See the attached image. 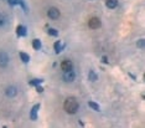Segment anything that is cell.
I'll return each mask as SVG.
<instances>
[{"mask_svg": "<svg viewBox=\"0 0 145 128\" xmlns=\"http://www.w3.org/2000/svg\"><path fill=\"white\" fill-rule=\"evenodd\" d=\"M78 107H80V104H78V101L76 100L74 97H68L67 100L65 101L63 108H65V111H66L67 113L74 114V113L78 111Z\"/></svg>", "mask_w": 145, "mask_h": 128, "instance_id": "6da1fadb", "label": "cell"}, {"mask_svg": "<svg viewBox=\"0 0 145 128\" xmlns=\"http://www.w3.org/2000/svg\"><path fill=\"white\" fill-rule=\"evenodd\" d=\"M101 25H102V22L98 18H92V19H89V21H88V26H89L91 29H93V30L99 29Z\"/></svg>", "mask_w": 145, "mask_h": 128, "instance_id": "7a4b0ae2", "label": "cell"}, {"mask_svg": "<svg viewBox=\"0 0 145 128\" xmlns=\"http://www.w3.org/2000/svg\"><path fill=\"white\" fill-rule=\"evenodd\" d=\"M61 68H62V71H63V72H66V71H72V70H73V62H72L71 60L62 61Z\"/></svg>", "mask_w": 145, "mask_h": 128, "instance_id": "3957f363", "label": "cell"}, {"mask_svg": "<svg viewBox=\"0 0 145 128\" xmlns=\"http://www.w3.org/2000/svg\"><path fill=\"white\" fill-rule=\"evenodd\" d=\"M40 108H41L40 103L35 104V106L31 108V111H30V119L31 121H36V119H37V113H39V111H40Z\"/></svg>", "mask_w": 145, "mask_h": 128, "instance_id": "277c9868", "label": "cell"}, {"mask_svg": "<svg viewBox=\"0 0 145 128\" xmlns=\"http://www.w3.org/2000/svg\"><path fill=\"white\" fill-rule=\"evenodd\" d=\"M47 15H48V18L50 19H58L60 18V10H58L57 8H50L48 9V11H47Z\"/></svg>", "mask_w": 145, "mask_h": 128, "instance_id": "5b68a950", "label": "cell"}, {"mask_svg": "<svg viewBox=\"0 0 145 128\" xmlns=\"http://www.w3.org/2000/svg\"><path fill=\"white\" fill-rule=\"evenodd\" d=\"M74 78H76V75H74L73 70H72V71H66V72H63V80H65L66 82H73Z\"/></svg>", "mask_w": 145, "mask_h": 128, "instance_id": "8992f818", "label": "cell"}, {"mask_svg": "<svg viewBox=\"0 0 145 128\" xmlns=\"http://www.w3.org/2000/svg\"><path fill=\"white\" fill-rule=\"evenodd\" d=\"M5 95L8 97H15L16 95H18V90H16V87H14V86H9L5 90Z\"/></svg>", "mask_w": 145, "mask_h": 128, "instance_id": "52a82bcc", "label": "cell"}, {"mask_svg": "<svg viewBox=\"0 0 145 128\" xmlns=\"http://www.w3.org/2000/svg\"><path fill=\"white\" fill-rule=\"evenodd\" d=\"M9 62V56L6 52H0V66L5 67Z\"/></svg>", "mask_w": 145, "mask_h": 128, "instance_id": "ba28073f", "label": "cell"}, {"mask_svg": "<svg viewBox=\"0 0 145 128\" xmlns=\"http://www.w3.org/2000/svg\"><path fill=\"white\" fill-rule=\"evenodd\" d=\"M27 34V30H26V28L24 25H19L18 28H16V35L19 36V37H24Z\"/></svg>", "mask_w": 145, "mask_h": 128, "instance_id": "9c48e42d", "label": "cell"}, {"mask_svg": "<svg viewBox=\"0 0 145 128\" xmlns=\"http://www.w3.org/2000/svg\"><path fill=\"white\" fill-rule=\"evenodd\" d=\"M66 47V45L65 44H62V41H56L55 42V45H54V49H55V52L56 54H60V52L63 51V49Z\"/></svg>", "mask_w": 145, "mask_h": 128, "instance_id": "30bf717a", "label": "cell"}, {"mask_svg": "<svg viewBox=\"0 0 145 128\" xmlns=\"http://www.w3.org/2000/svg\"><path fill=\"white\" fill-rule=\"evenodd\" d=\"M105 5L109 9H115L118 6V0H105Z\"/></svg>", "mask_w": 145, "mask_h": 128, "instance_id": "8fae6325", "label": "cell"}, {"mask_svg": "<svg viewBox=\"0 0 145 128\" xmlns=\"http://www.w3.org/2000/svg\"><path fill=\"white\" fill-rule=\"evenodd\" d=\"M20 58H21V61L24 62V64H29V62H30V56H29L27 54H26V52H20Z\"/></svg>", "mask_w": 145, "mask_h": 128, "instance_id": "7c38bea8", "label": "cell"}, {"mask_svg": "<svg viewBox=\"0 0 145 128\" xmlns=\"http://www.w3.org/2000/svg\"><path fill=\"white\" fill-rule=\"evenodd\" d=\"M88 106H89L92 110H94V111H97V112H99L101 111V107H99V104L98 103H95L94 101H89V102H88Z\"/></svg>", "mask_w": 145, "mask_h": 128, "instance_id": "4fadbf2b", "label": "cell"}, {"mask_svg": "<svg viewBox=\"0 0 145 128\" xmlns=\"http://www.w3.org/2000/svg\"><path fill=\"white\" fill-rule=\"evenodd\" d=\"M97 78H98V76H97V74H95V71L91 70L89 74H88V80L92 81V82H94V81H97Z\"/></svg>", "mask_w": 145, "mask_h": 128, "instance_id": "5bb4252c", "label": "cell"}, {"mask_svg": "<svg viewBox=\"0 0 145 128\" xmlns=\"http://www.w3.org/2000/svg\"><path fill=\"white\" fill-rule=\"evenodd\" d=\"M42 82H44L42 78H34V80L29 81V85H30V86H37V85H41Z\"/></svg>", "mask_w": 145, "mask_h": 128, "instance_id": "9a60e30c", "label": "cell"}, {"mask_svg": "<svg viewBox=\"0 0 145 128\" xmlns=\"http://www.w3.org/2000/svg\"><path fill=\"white\" fill-rule=\"evenodd\" d=\"M32 47H34L35 50H40L41 49V41L39 40V39H35V40L32 41Z\"/></svg>", "mask_w": 145, "mask_h": 128, "instance_id": "2e32d148", "label": "cell"}, {"mask_svg": "<svg viewBox=\"0 0 145 128\" xmlns=\"http://www.w3.org/2000/svg\"><path fill=\"white\" fill-rule=\"evenodd\" d=\"M18 4L21 6V8H22V10H24L25 12H27V10H29V9H27V5H26L25 0H18Z\"/></svg>", "mask_w": 145, "mask_h": 128, "instance_id": "e0dca14e", "label": "cell"}, {"mask_svg": "<svg viewBox=\"0 0 145 128\" xmlns=\"http://www.w3.org/2000/svg\"><path fill=\"white\" fill-rule=\"evenodd\" d=\"M47 32H48V35L55 36V37H56V36H58V31L56 30V29H54V28H50V29L47 30Z\"/></svg>", "mask_w": 145, "mask_h": 128, "instance_id": "ac0fdd59", "label": "cell"}, {"mask_svg": "<svg viewBox=\"0 0 145 128\" xmlns=\"http://www.w3.org/2000/svg\"><path fill=\"white\" fill-rule=\"evenodd\" d=\"M137 46H138V47H140V49H143V47H144V39H140V40H138Z\"/></svg>", "mask_w": 145, "mask_h": 128, "instance_id": "d6986e66", "label": "cell"}, {"mask_svg": "<svg viewBox=\"0 0 145 128\" xmlns=\"http://www.w3.org/2000/svg\"><path fill=\"white\" fill-rule=\"evenodd\" d=\"M35 87H36V91H37L39 93H42V92H44V87L40 86V85H37V86H35Z\"/></svg>", "mask_w": 145, "mask_h": 128, "instance_id": "ffe728a7", "label": "cell"}, {"mask_svg": "<svg viewBox=\"0 0 145 128\" xmlns=\"http://www.w3.org/2000/svg\"><path fill=\"white\" fill-rule=\"evenodd\" d=\"M4 24H5V18L1 14H0V26H3Z\"/></svg>", "mask_w": 145, "mask_h": 128, "instance_id": "44dd1931", "label": "cell"}, {"mask_svg": "<svg viewBox=\"0 0 145 128\" xmlns=\"http://www.w3.org/2000/svg\"><path fill=\"white\" fill-rule=\"evenodd\" d=\"M8 3H9V5L14 6V5L18 4V0H8Z\"/></svg>", "mask_w": 145, "mask_h": 128, "instance_id": "7402d4cb", "label": "cell"}, {"mask_svg": "<svg viewBox=\"0 0 145 128\" xmlns=\"http://www.w3.org/2000/svg\"><path fill=\"white\" fill-rule=\"evenodd\" d=\"M102 62H103V64H109V61H108L107 56H103V57H102Z\"/></svg>", "mask_w": 145, "mask_h": 128, "instance_id": "603a6c76", "label": "cell"}, {"mask_svg": "<svg viewBox=\"0 0 145 128\" xmlns=\"http://www.w3.org/2000/svg\"><path fill=\"white\" fill-rule=\"evenodd\" d=\"M78 123H80V126H82V127H83V126H84V123H83V122H82V121H78Z\"/></svg>", "mask_w": 145, "mask_h": 128, "instance_id": "cb8c5ba5", "label": "cell"}, {"mask_svg": "<svg viewBox=\"0 0 145 128\" xmlns=\"http://www.w3.org/2000/svg\"><path fill=\"white\" fill-rule=\"evenodd\" d=\"M129 76H130L131 78H134V80H137V78H135V76H134V75H131V74H129Z\"/></svg>", "mask_w": 145, "mask_h": 128, "instance_id": "d4e9b609", "label": "cell"}]
</instances>
